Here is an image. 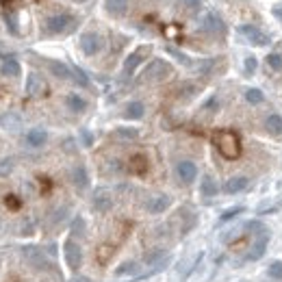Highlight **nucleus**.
<instances>
[{"instance_id": "1", "label": "nucleus", "mask_w": 282, "mask_h": 282, "mask_svg": "<svg viewBox=\"0 0 282 282\" xmlns=\"http://www.w3.org/2000/svg\"><path fill=\"white\" fill-rule=\"evenodd\" d=\"M213 143L217 145V150L224 159H236L241 154V141H239V135L232 133V131H220L215 133Z\"/></svg>"}, {"instance_id": "2", "label": "nucleus", "mask_w": 282, "mask_h": 282, "mask_svg": "<svg viewBox=\"0 0 282 282\" xmlns=\"http://www.w3.org/2000/svg\"><path fill=\"white\" fill-rule=\"evenodd\" d=\"M171 74V66L167 61H163V59H152L148 63V68L143 70V74H141V80H148V83H157V80H163V78H167Z\"/></svg>"}, {"instance_id": "3", "label": "nucleus", "mask_w": 282, "mask_h": 282, "mask_svg": "<svg viewBox=\"0 0 282 282\" xmlns=\"http://www.w3.org/2000/svg\"><path fill=\"white\" fill-rule=\"evenodd\" d=\"M72 24H74V17H72V15L57 13V15H50L46 20V31L50 35H59V33H66Z\"/></svg>"}, {"instance_id": "4", "label": "nucleus", "mask_w": 282, "mask_h": 282, "mask_svg": "<svg viewBox=\"0 0 282 282\" xmlns=\"http://www.w3.org/2000/svg\"><path fill=\"white\" fill-rule=\"evenodd\" d=\"M104 41L102 37H100L98 33H83L80 35V50H83L87 57H94V54H98L100 50H102Z\"/></svg>"}, {"instance_id": "5", "label": "nucleus", "mask_w": 282, "mask_h": 282, "mask_svg": "<svg viewBox=\"0 0 282 282\" xmlns=\"http://www.w3.org/2000/svg\"><path fill=\"white\" fill-rule=\"evenodd\" d=\"M22 254H24V258L29 261V265H31V267L39 269V271L52 269V265L48 263V258H46V254L39 252L37 248H24V250H22Z\"/></svg>"}, {"instance_id": "6", "label": "nucleus", "mask_w": 282, "mask_h": 282, "mask_svg": "<svg viewBox=\"0 0 282 282\" xmlns=\"http://www.w3.org/2000/svg\"><path fill=\"white\" fill-rule=\"evenodd\" d=\"M63 254H66L70 269L76 271L80 267V263H83V250H80V245L70 239V241H66V245H63Z\"/></svg>"}, {"instance_id": "7", "label": "nucleus", "mask_w": 282, "mask_h": 282, "mask_svg": "<svg viewBox=\"0 0 282 282\" xmlns=\"http://www.w3.org/2000/svg\"><path fill=\"white\" fill-rule=\"evenodd\" d=\"M239 33L250 44H254V46H267V44H269V35H265L261 29H256V26H252V24H243L239 29Z\"/></svg>"}, {"instance_id": "8", "label": "nucleus", "mask_w": 282, "mask_h": 282, "mask_svg": "<svg viewBox=\"0 0 282 282\" xmlns=\"http://www.w3.org/2000/svg\"><path fill=\"white\" fill-rule=\"evenodd\" d=\"M176 174L180 178V183L191 185L198 178V165H196L193 161H180L178 165H176Z\"/></svg>"}, {"instance_id": "9", "label": "nucleus", "mask_w": 282, "mask_h": 282, "mask_svg": "<svg viewBox=\"0 0 282 282\" xmlns=\"http://www.w3.org/2000/svg\"><path fill=\"white\" fill-rule=\"evenodd\" d=\"M92 204H94V208H96L98 213L111 211V206H113V196H111V191H109V189H98L96 193H94Z\"/></svg>"}, {"instance_id": "10", "label": "nucleus", "mask_w": 282, "mask_h": 282, "mask_svg": "<svg viewBox=\"0 0 282 282\" xmlns=\"http://www.w3.org/2000/svg\"><path fill=\"white\" fill-rule=\"evenodd\" d=\"M44 92H46V83H44V78L39 74H35V72H31L29 78H26V96H29V98H39Z\"/></svg>"}, {"instance_id": "11", "label": "nucleus", "mask_w": 282, "mask_h": 282, "mask_svg": "<svg viewBox=\"0 0 282 282\" xmlns=\"http://www.w3.org/2000/svg\"><path fill=\"white\" fill-rule=\"evenodd\" d=\"M202 31L213 33V35H220V33L224 35V33H226V26H224V22H222L220 15L208 13V15L204 17V22H202Z\"/></svg>"}, {"instance_id": "12", "label": "nucleus", "mask_w": 282, "mask_h": 282, "mask_svg": "<svg viewBox=\"0 0 282 282\" xmlns=\"http://www.w3.org/2000/svg\"><path fill=\"white\" fill-rule=\"evenodd\" d=\"M248 185H250L248 176H232L230 180H226L224 191H226V193H230V196H234V193H241V191L248 189Z\"/></svg>"}, {"instance_id": "13", "label": "nucleus", "mask_w": 282, "mask_h": 282, "mask_svg": "<svg viewBox=\"0 0 282 282\" xmlns=\"http://www.w3.org/2000/svg\"><path fill=\"white\" fill-rule=\"evenodd\" d=\"M150 52V46H145V48H139V50H135L128 59L124 61V74H133L135 70H137V66L143 61V54H148Z\"/></svg>"}, {"instance_id": "14", "label": "nucleus", "mask_w": 282, "mask_h": 282, "mask_svg": "<svg viewBox=\"0 0 282 282\" xmlns=\"http://www.w3.org/2000/svg\"><path fill=\"white\" fill-rule=\"evenodd\" d=\"M169 204H171V198H169V196H165V193L154 196L150 202H148V211H150L152 215H161L163 211H167Z\"/></svg>"}, {"instance_id": "15", "label": "nucleus", "mask_w": 282, "mask_h": 282, "mask_svg": "<svg viewBox=\"0 0 282 282\" xmlns=\"http://www.w3.org/2000/svg\"><path fill=\"white\" fill-rule=\"evenodd\" d=\"M72 185H74L78 191H85L89 187V174L83 165H76L72 169Z\"/></svg>"}, {"instance_id": "16", "label": "nucleus", "mask_w": 282, "mask_h": 282, "mask_svg": "<svg viewBox=\"0 0 282 282\" xmlns=\"http://www.w3.org/2000/svg\"><path fill=\"white\" fill-rule=\"evenodd\" d=\"M104 9L109 15L113 17H122L128 11V0H104Z\"/></svg>"}, {"instance_id": "17", "label": "nucleus", "mask_w": 282, "mask_h": 282, "mask_svg": "<svg viewBox=\"0 0 282 282\" xmlns=\"http://www.w3.org/2000/svg\"><path fill=\"white\" fill-rule=\"evenodd\" d=\"M267 243H269V234H258L256 236V241H254L252 245V250H250V261H258L263 258V254L267 252Z\"/></svg>"}, {"instance_id": "18", "label": "nucleus", "mask_w": 282, "mask_h": 282, "mask_svg": "<svg viewBox=\"0 0 282 282\" xmlns=\"http://www.w3.org/2000/svg\"><path fill=\"white\" fill-rule=\"evenodd\" d=\"M48 70L52 72V76H57L61 80H68L72 78V68H68L66 63H61V61H54V59H48Z\"/></svg>"}, {"instance_id": "19", "label": "nucleus", "mask_w": 282, "mask_h": 282, "mask_svg": "<svg viewBox=\"0 0 282 282\" xmlns=\"http://www.w3.org/2000/svg\"><path fill=\"white\" fill-rule=\"evenodd\" d=\"M46 141H48V133L44 128H31L26 133V143H29L31 148H41Z\"/></svg>"}, {"instance_id": "20", "label": "nucleus", "mask_w": 282, "mask_h": 282, "mask_svg": "<svg viewBox=\"0 0 282 282\" xmlns=\"http://www.w3.org/2000/svg\"><path fill=\"white\" fill-rule=\"evenodd\" d=\"M0 74L7 76V78H17L22 74V68L15 59H5V63L0 66Z\"/></svg>"}, {"instance_id": "21", "label": "nucleus", "mask_w": 282, "mask_h": 282, "mask_svg": "<svg viewBox=\"0 0 282 282\" xmlns=\"http://www.w3.org/2000/svg\"><path fill=\"white\" fill-rule=\"evenodd\" d=\"M265 128L269 135H274V137H282V117L278 113H271L265 120Z\"/></svg>"}, {"instance_id": "22", "label": "nucleus", "mask_w": 282, "mask_h": 282, "mask_svg": "<svg viewBox=\"0 0 282 282\" xmlns=\"http://www.w3.org/2000/svg\"><path fill=\"white\" fill-rule=\"evenodd\" d=\"M143 113H145V106H143V102H139V100H135V102H128V104H126L124 117H128V120H141Z\"/></svg>"}, {"instance_id": "23", "label": "nucleus", "mask_w": 282, "mask_h": 282, "mask_svg": "<svg viewBox=\"0 0 282 282\" xmlns=\"http://www.w3.org/2000/svg\"><path fill=\"white\" fill-rule=\"evenodd\" d=\"M66 104L72 113H83L85 109H87V102H85V98H80L78 94H70L66 98Z\"/></svg>"}, {"instance_id": "24", "label": "nucleus", "mask_w": 282, "mask_h": 282, "mask_svg": "<svg viewBox=\"0 0 282 282\" xmlns=\"http://www.w3.org/2000/svg\"><path fill=\"white\" fill-rule=\"evenodd\" d=\"M200 191H202V196L213 198L217 191H220V187H217V183H215L211 176H204V178H202V185H200Z\"/></svg>"}, {"instance_id": "25", "label": "nucleus", "mask_w": 282, "mask_h": 282, "mask_svg": "<svg viewBox=\"0 0 282 282\" xmlns=\"http://www.w3.org/2000/svg\"><path fill=\"white\" fill-rule=\"evenodd\" d=\"M15 167V161L11 157H5V159H0V178H7V176H11V171Z\"/></svg>"}, {"instance_id": "26", "label": "nucleus", "mask_w": 282, "mask_h": 282, "mask_svg": "<svg viewBox=\"0 0 282 282\" xmlns=\"http://www.w3.org/2000/svg\"><path fill=\"white\" fill-rule=\"evenodd\" d=\"M117 139H126V141H135L139 137V131L137 128H117L115 131Z\"/></svg>"}, {"instance_id": "27", "label": "nucleus", "mask_w": 282, "mask_h": 282, "mask_svg": "<svg viewBox=\"0 0 282 282\" xmlns=\"http://www.w3.org/2000/svg\"><path fill=\"white\" fill-rule=\"evenodd\" d=\"M178 5L189 13H196V11L202 9V0H178Z\"/></svg>"}, {"instance_id": "28", "label": "nucleus", "mask_w": 282, "mask_h": 282, "mask_svg": "<svg viewBox=\"0 0 282 282\" xmlns=\"http://www.w3.org/2000/svg\"><path fill=\"white\" fill-rule=\"evenodd\" d=\"M263 92L261 89H248V92H245V100H248L250 104H261L263 102Z\"/></svg>"}, {"instance_id": "29", "label": "nucleus", "mask_w": 282, "mask_h": 282, "mask_svg": "<svg viewBox=\"0 0 282 282\" xmlns=\"http://www.w3.org/2000/svg\"><path fill=\"white\" fill-rule=\"evenodd\" d=\"M267 66H269V70L280 72L282 70V54H278V52L269 54V57H267Z\"/></svg>"}, {"instance_id": "30", "label": "nucleus", "mask_w": 282, "mask_h": 282, "mask_svg": "<svg viewBox=\"0 0 282 282\" xmlns=\"http://www.w3.org/2000/svg\"><path fill=\"white\" fill-rule=\"evenodd\" d=\"M72 76L76 78V83L80 85V87H89V78H87V74L80 68H72Z\"/></svg>"}, {"instance_id": "31", "label": "nucleus", "mask_w": 282, "mask_h": 282, "mask_svg": "<svg viewBox=\"0 0 282 282\" xmlns=\"http://www.w3.org/2000/svg\"><path fill=\"white\" fill-rule=\"evenodd\" d=\"M135 271H137V263L128 261V263H124V265L117 267L115 274H117V276H126V274H135Z\"/></svg>"}, {"instance_id": "32", "label": "nucleus", "mask_w": 282, "mask_h": 282, "mask_svg": "<svg viewBox=\"0 0 282 282\" xmlns=\"http://www.w3.org/2000/svg\"><path fill=\"white\" fill-rule=\"evenodd\" d=\"M72 234H74V236H83L85 234V220H83V217H76V220L72 222Z\"/></svg>"}, {"instance_id": "33", "label": "nucleus", "mask_w": 282, "mask_h": 282, "mask_svg": "<svg viewBox=\"0 0 282 282\" xmlns=\"http://www.w3.org/2000/svg\"><path fill=\"white\" fill-rule=\"evenodd\" d=\"M269 276L274 280H282V261H274L269 265Z\"/></svg>"}, {"instance_id": "34", "label": "nucleus", "mask_w": 282, "mask_h": 282, "mask_svg": "<svg viewBox=\"0 0 282 282\" xmlns=\"http://www.w3.org/2000/svg\"><path fill=\"white\" fill-rule=\"evenodd\" d=\"M66 215H68V206H61V208H57V211L52 213V224H61L63 220H66Z\"/></svg>"}, {"instance_id": "35", "label": "nucleus", "mask_w": 282, "mask_h": 282, "mask_svg": "<svg viewBox=\"0 0 282 282\" xmlns=\"http://www.w3.org/2000/svg\"><path fill=\"white\" fill-rule=\"evenodd\" d=\"M256 68H258L256 57H245V74H254Z\"/></svg>"}, {"instance_id": "36", "label": "nucleus", "mask_w": 282, "mask_h": 282, "mask_svg": "<svg viewBox=\"0 0 282 282\" xmlns=\"http://www.w3.org/2000/svg\"><path fill=\"white\" fill-rule=\"evenodd\" d=\"M243 213V206H236V208H230V211H226L222 217H220V222H230L232 217H236V215H241Z\"/></svg>"}, {"instance_id": "37", "label": "nucleus", "mask_w": 282, "mask_h": 282, "mask_svg": "<svg viewBox=\"0 0 282 282\" xmlns=\"http://www.w3.org/2000/svg\"><path fill=\"white\" fill-rule=\"evenodd\" d=\"M196 92H198V87H196V85H183V87L178 89V96H180V98H191Z\"/></svg>"}, {"instance_id": "38", "label": "nucleus", "mask_w": 282, "mask_h": 282, "mask_svg": "<svg viewBox=\"0 0 282 282\" xmlns=\"http://www.w3.org/2000/svg\"><path fill=\"white\" fill-rule=\"evenodd\" d=\"M248 230L256 232V236H258V234H265V232H267V228H265V226H263L261 222H250V224H248Z\"/></svg>"}, {"instance_id": "39", "label": "nucleus", "mask_w": 282, "mask_h": 282, "mask_svg": "<svg viewBox=\"0 0 282 282\" xmlns=\"http://www.w3.org/2000/svg\"><path fill=\"white\" fill-rule=\"evenodd\" d=\"M5 20L9 22V29H11V33L17 35V17H15V13H5Z\"/></svg>"}, {"instance_id": "40", "label": "nucleus", "mask_w": 282, "mask_h": 282, "mask_svg": "<svg viewBox=\"0 0 282 282\" xmlns=\"http://www.w3.org/2000/svg\"><path fill=\"white\" fill-rule=\"evenodd\" d=\"M5 204L15 211V208H20V200H17L15 196H7V198H5Z\"/></svg>"}, {"instance_id": "41", "label": "nucleus", "mask_w": 282, "mask_h": 282, "mask_svg": "<svg viewBox=\"0 0 282 282\" xmlns=\"http://www.w3.org/2000/svg\"><path fill=\"white\" fill-rule=\"evenodd\" d=\"M3 122H5V126H7V128H9V126H17V124H20V120H17V117H13L11 113H7Z\"/></svg>"}, {"instance_id": "42", "label": "nucleus", "mask_w": 282, "mask_h": 282, "mask_svg": "<svg viewBox=\"0 0 282 282\" xmlns=\"http://www.w3.org/2000/svg\"><path fill=\"white\" fill-rule=\"evenodd\" d=\"M80 135H83V141H85V145H92V135H89V131H83V133H80Z\"/></svg>"}, {"instance_id": "43", "label": "nucleus", "mask_w": 282, "mask_h": 282, "mask_svg": "<svg viewBox=\"0 0 282 282\" xmlns=\"http://www.w3.org/2000/svg\"><path fill=\"white\" fill-rule=\"evenodd\" d=\"M274 15L278 17V20H282V5H278V7H274Z\"/></svg>"}, {"instance_id": "44", "label": "nucleus", "mask_w": 282, "mask_h": 282, "mask_svg": "<svg viewBox=\"0 0 282 282\" xmlns=\"http://www.w3.org/2000/svg\"><path fill=\"white\" fill-rule=\"evenodd\" d=\"M74 3H85V0H74Z\"/></svg>"}]
</instances>
